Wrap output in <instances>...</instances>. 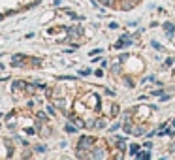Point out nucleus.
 Segmentation results:
<instances>
[{"mask_svg":"<svg viewBox=\"0 0 175 160\" xmlns=\"http://www.w3.org/2000/svg\"><path fill=\"white\" fill-rule=\"evenodd\" d=\"M151 45H153V47H154V49H156V51H162V49H164V47H162V45H160V43H158V42H153V43H151Z\"/></svg>","mask_w":175,"mask_h":160,"instance_id":"412c9836","label":"nucleus"},{"mask_svg":"<svg viewBox=\"0 0 175 160\" xmlns=\"http://www.w3.org/2000/svg\"><path fill=\"white\" fill-rule=\"evenodd\" d=\"M119 113H121V107H119V106L111 107V115H113V117H115V115H119Z\"/></svg>","mask_w":175,"mask_h":160,"instance_id":"2eb2a0df","label":"nucleus"},{"mask_svg":"<svg viewBox=\"0 0 175 160\" xmlns=\"http://www.w3.org/2000/svg\"><path fill=\"white\" fill-rule=\"evenodd\" d=\"M38 119H42V121H47V115H45V113H40Z\"/></svg>","mask_w":175,"mask_h":160,"instance_id":"2f4dec72","label":"nucleus"},{"mask_svg":"<svg viewBox=\"0 0 175 160\" xmlns=\"http://www.w3.org/2000/svg\"><path fill=\"white\" fill-rule=\"evenodd\" d=\"M124 83H126V85H128V87H134V81H132V79L128 77V75H126V77H124Z\"/></svg>","mask_w":175,"mask_h":160,"instance_id":"4be33fe9","label":"nucleus"},{"mask_svg":"<svg viewBox=\"0 0 175 160\" xmlns=\"http://www.w3.org/2000/svg\"><path fill=\"white\" fill-rule=\"evenodd\" d=\"M68 34H70V38H77V36L83 34V29H81V26H74V29H68Z\"/></svg>","mask_w":175,"mask_h":160,"instance_id":"39448f33","label":"nucleus"},{"mask_svg":"<svg viewBox=\"0 0 175 160\" xmlns=\"http://www.w3.org/2000/svg\"><path fill=\"white\" fill-rule=\"evenodd\" d=\"M151 94H153V96H162L164 93H162V90H153V93H151Z\"/></svg>","mask_w":175,"mask_h":160,"instance_id":"c85d7f7f","label":"nucleus"},{"mask_svg":"<svg viewBox=\"0 0 175 160\" xmlns=\"http://www.w3.org/2000/svg\"><path fill=\"white\" fill-rule=\"evenodd\" d=\"M94 75H96V77H102V75H104V72H102V70H96V72H94Z\"/></svg>","mask_w":175,"mask_h":160,"instance_id":"7c9ffc66","label":"nucleus"},{"mask_svg":"<svg viewBox=\"0 0 175 160\" xmlns=\"http://www.w3.org/2000/svg\"><path fill=\"white\" fill-rule=\"evenodd\" d=\"M160 100H162V102H166V100H169V94H162V96H160Z\"/></svg>","mask_w":175,"mask_h":160,"instance_id":"473e14b6","label":"nucleus"},{"mask_svg":"<svg viewBox=\"0 0 175 160\" xmlns=\"http://www.w3.org/2000/svg\"><path fill=\"white\" fill-rule=\"evenodd\" d=\"M172 125H173V126H175V119H173V121H172Z\"/></svg>","mask_w":175,"mask_h":160,"instance_id":"f704fd0d","label":"nucleus"},{"mask_svg":"<svg viewBox=\"0 0 175 160\" xmlns=\"http://www.w3.org/2000/svg\"><path fill=\"white\" fill-rule=\"evenodd\" d=\"M130 151H132V154L136 157V153L140 151V145H136V143H134V145H130Z\"/></svg>","mask_w":175,"mask_h":160,"instance_id":"dca6fc26","label":"nucleus"},{"mask_svg":"<svg viewBox=\"0 0 175 160\" xmlns=\"http://www.w3.org/2000/svg\"><path fill=\"white\" fill-rule=\"evenodd\" d=\"M85 126H87V128H94V126H96V121H92V119H90V121L85 122Z\"/></svg>","mask_w":175,"mask_h":160,"instance_id":"a211bd4d","label":"nucleus"},{"mask_svg":"<svg viewBox=\"0 0 175 160\" xmlns=\"http://www.w3.org/2000/svg\"><path fill=\"white\" fill-rule=\"evenodd\" d=\"M119 64H113V66H111V72H113V74H119V72H121V66H119Z\"/></svg>","mask_w":175,"mask_h":160,"instance_id":"f3484780","label":"nucleus"},{"mask_svg":"<svg viewBox=\"0 0 175 160\" xmlns=\"http://www.w3.org/2000/svg\"><path fill=\"white\" fill-rule=\"evenodd\" d=\"M109 29L115 30V29H119V25H117V23H109Z\"/></svg>","mask_w":175,"mask_h":160,"instance_id":"c756f323","label":"nucleus"},{"mask_svg":"<svg viewBox=\"0 0 175 160\" xmlns=\"http://www.w3.org/2000/svg\"><path fill=\"white\" fill-rule=\"evenodd\" d=\"M136 4H138V2H136V0H130V2H122V4H121V10H124V11H128V10H132V8H134V6H136Z\"/></svg>","mask_w":175,"mask_h":160,"instance_id":"423d86ee","label":"nucleus"},{"mask_svg":"<svg viewBox=\"0 0 175 160\" xmlns=\"http://www.w3.org/2000/svg\"><path fill=\"white\" fill-rule=\"evenodd\" d=\"M160 136H169V138H173V136H175V130H172V128H168V130L160 132Z\"/></svg>","mask_w":175,"mask_h":160,"instance_id":"9b49d317","label":"nucleus"},{"mask_svg":"<svg viewBox=\"0 0 175 160\" xmlns=\"http://www.w3.org/2000/svg\"><path fill=\"white\" fill-rule=\"evenodd\" d=\"M173 62H175V58H168V61H166V66H173Z\"/></svg>","mask_w":175,"mask_h":160,"instance_id":"bb28decb","label":"nucleus"},{"mask_svg":"<svg viewBox=\"0 0 175 160\" xmlns=\"http://www.w3.org/2000/svg\"><path fill=\"white\" fill-rule=\"evenodd\" d=\"M134 134H136V136H143V134H145V128H143V126H136V128H134Z\"/></svg>","mask_w":175,"mask_h":160,"instance_id":"9d476101","label":"nucleus"},{"mask_svg":"<svg viewBox=\"0 0 175 160\" xmlns=\"http://www.w3.org/2000/svg\"><path fill=\"white\" fill-rule=\"evenodd\" d=\"M26 85L28 83H25V81H13L11 83V90H26Z\"/></svg>","mask_w":175,"mask_h":160,"instance_id":"f03ea898","label":"nucleus"},{"mask_svg":"<svg viewBox=\"0 0 175 160\" xmlns=\"http://www.w3.org/2000/svg\"><path fill=\"white\" fill-rule=\"evenodd\" d=\"M169 151H172V153H173V151H175V141L172 143V145H169Z\"/></svg>","mask_w":175,"mask_h":160,"instance_id":"72a5a7b5","label":"nucleus"},{"mask_svg":"<svg viewBox=\"0 0 175 160\" xmlns=\"http://www.w3.org/2000/svg\"><path fill=\"white\" fill-rule=\"evenodd\" d=\"M164 30H166V36H168V38H173L175 25H173V23H166V25H164Z\"/></svg>","mask_w":175,"mask_h":160,"instance_id":"7ed1b4c3","label":"nucleus"},{"mask_svg":"<svg viewBox=\"0 0 175 160\" xmlns=\"http://www.w3.org/2000/svg\"><path fill=\"white\" fill-rule=\"evenodd\" d=\"M128 58H130V55H128V53H122L121 57H119V62H121V64H124L126 61H128Z\"/></svg>","mask_w":175,"mask_h":160,"instance_id":"ddd939ff","label":"nucleus"},{"mask_svg":"<svg viewBox=\"0 0 175 160\" xmlns=\"http://www.w3.org/2000/svg\"><path fill=\"white\" fill-rule=\"evenodd\" d=\"M132 117H134V111H124V113H122L124 122H130V121H132Z\"/></svg>","mask_w":175,"mask_h":160,"instance_id":"6e6552de","label":"nucleus"},{"mask_svg":"<svg viewBox=\"0 0 175 160\" xmlns=\"http://www.w3.org/2000/svg\"><path fill=\"white\" fill-rule=\"evenodd\" d=\"M47 111H49V115H55V107L53 106H47Z\"/></svg>","mask_w":175,"mask_h":160,"instance_id":"cd10ccee","label":"nucleus"},{"mask_svg":"<svg viewBox=\"0 0 175 160\" xmlns=\"http://www.w3.org/2000/svg\"><path fill=\"white\" fill-rule=\"evenodd\" d=\"M66 132H68V134H74V132H77V128L74 125H66Z\"/></svg>","mask_w":175,"mask_h":160,"instance_id":"4468645a","label":"nucleus"},{"mask_svg":"<svg viewBox=\"0 0 175 160\" xmlns=\"http://www.w3.org/2000/svg\"><path fill=\"white\" fill-rule=\"evenodd\" d=\"M104 126H106V122L102 121V119H98L96 121V128H104Z\"/></svg>","mask_w":175,"mask_h":160,"instance_id":"b1692460","label":"nucleus"},{"mask_svg":"<svg viewBox=\"0 0 175 160\" xmlns=\"http://www.w3.org/2000/svg\"><path fill=\"white\" fill-rule=\"evenodd\" d=\"M122 125L121 122H115V125H111V128H109V132H115V130H119V128H121Z\"/></svg>","mask_w":175,"mask_h":160,"instance_id":"6ab92c4d","label":"nucleus"},{"mask_svg":"<svg viewBox=\"0 0 175 160\" xmlns=\"http://www.w3.org/2000/svg\"><path fill=\"white\" fill-rule=\"evenodd\" d=\"M104 149H92V153H90V158H104Z\"/></svg>","mask_w":175,"mask_h":160,"instance_id":"0eeeda50","label":"nucleus"},{"mask_svg":"<svg viewBox=\"0 0 175 160\" xmlns=\"http://www.w3.org/2000/svg\"><path fill=\"white\" fill-rule=\"evenodd\" d=\"M25 55H13V57H11V64H13V66H23V61H25Z\"/></svg>","mask_w":175,"mask_h":160,"instance_id":"20e7f679","label":"nucleus"},{"mask_svg":"<svg viewBox=\"0 0 175 160\" xmlns=\"http://www.w3.org/2000/svg\"><path fill=\"white\" fill-rule=\"evenodd\" d=\"M77 149L79 151H92L94 149V138L92 136H81L77 141Z\"/></svg>","mask_w":175,"mask_h":160,"instance_id":"f257e3e1","label":"nucleus"},{"mask_svg":"<svg viewBox=\"0 0 175 160\" xmlns=\"http://www.w3.org/2000/svg\"><path fill=\"white\" fill-rule=\"evenodd\" d=\"M102 53V49H92L90 51V57H94V55H100Z\"/></svg>","mask_w":175,"mask_h":160,"instance_id":"393cba45","label":"nucleus"},{"mask_svg":"<svg viewBox=\"0 0 175 160\" xmlns=\"http://www.w3.org/2000/svg\"><path fill=\"white\" fill-rule=\"evenodd\" d=\"M122 130H124L126 134H130V132H134V128H132V125H130V122H124V125H122Z\"/></svg>","mask_w":175,"mask_h":160,"instance_id":"1a4fd4ad","label":"nucleus"},{"mask_svg":"<svg viewBox=\"0 0 175 160\" xmlns=\"http://www.w3.org/2000/svg\"><path fill=\"white\" fill-rule=\"evenodd\" d=\"M79 75H90V70H89V68H87V70H81V72H79Z\"/></svg>","mask_w":175,"mask_h":160,"instance_id":"a878e982","label":"nucleus"},{"mask_svg":"<svg viewBox=\"0 0 175 160\" xmlns=\"http://www.w3.org/2000/svg\"><path fill=\"white\" fill-rule=\"evenodd\" d=\"M102 6H113V0H100Z\"/></svg>","mask_w":175,"mask_h":160,"instance_id":"5701e85b","label":"nucleus"},{"mask_svg":"<svg viewBox=\"0 0 175 160\" xmlns=\"http://www.w3.org/2000/svg\"><path fill=\"white\" fill-rule=\"evenodd\" d=\"M115 47H117V49H122V47H126V45H124V38H122V36L119 38V42L115 43Z\"/></svg>","mask_w":175,"mask_h":160,"instance_id":"f8f14e48","label":"nucleus"},{"mask_svg":"<svg viewBox=\"0 0 175 160\" xmlns=\"http://www.w3.org/2000/svg\"><path fill=\"white\" fill-rule=\"evenodd\" d=\"M45 151H47L45 145H38V147H36V153H45Z\"/></svg>","mask_w":175,"mask_h":160,"instance_id":"aec40b11","label":"nucleus"}]
</instances>
